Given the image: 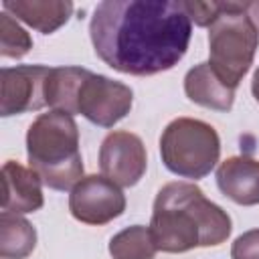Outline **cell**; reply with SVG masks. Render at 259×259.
Instances as JSON below:
<instances>
[{
    "mask_svg": "<svg viewBox=\"0 0 259 259\" xmlns=\"http://www.w3.org/2000/svg\"><path fill=\"white\" fill-rule=\"evenodd\" d=\"M192 22L180 0H105L89 20L95 55L113 71L150 77L176 67Z\"/></svg>",
    "mask_w": 259,
    "mask_h": 259,
    "instance_id": "1",
    "label": "cell"
},
{
    "mask_svg": "<svg viewBox=\"0 0 259 259\" xmlns=\"http://www.w3.org/2000/svg\"><path fill=\"white\" fill-rule=\"evenodd\" d=\"M231 231L229 212L208 200L194 182H168L154 198L150 233L158 251L186 253L196 247H217Z\"/></svg>",
    "mask_w": 259,
    "mask_h": 259,
    "instance_id": "2",
    "label": "cell"
},
{
    "mask_svg": "<svg viewBox=\"0 0 259 259\" xmlns=\"http://www.w3.org/2000/svg\"><path fill=\"white\" fill-rule=\"evenodd\" d=\"M26 158L45 186L71 190L83 178L79 127L71 113L51 109L40 113L26 132Z\"/></svg>",
    "mask_w": 259,
    "mask_h": 259,
    "instance_id": "3",
    "label": "cell"
},
{
    "mask_svg": "<svg viewBox=\"0 0 259 259\" xmlns=\"http://www.w3.org/2000/svg\"><path fill=\"white\" fill-rule=\"evenodd\" d=\"M259 32L245 12V2H225L223 12L208 26V63L231 85L239 87L249 73Z\"/></svg>",
    "mask_w": 259,
    "mask_h": 259,
    "instance_id": "4",
    "label": "cell"
},
{
    "mask_svg": "<svg viewBox=\"0 0 259 259\" xmlns=\"http://www.w3.org/2000/svg\"><path fill=\"white\" fill-rule=\"evenodd\" d=\"M160 156L172 174L200 180L219 164L221 138L217 130L202 119L176 117L160 136Z\"/></svg>",
    "mask_w": 259,
    "mask_h": 259,
    "instance_id": "5",
    "label": "cell"
},
{
    "mask_svg": "<svg viewBox=\"0 0 259 259\" xmlns=\"http://www.w3.org/2000/svg\"><path fill=\"white\" fill-rule=\"evenodd\" d=\"M132 103L134 91L130 85L89 71L79 87L77 113H81L93 125L113 127L130 113Z\"/></svg>",
    "mask_w": 259,
    "mask_h": 259,
    "instance_id": "6",
    "label": "cell"
},
{
    "mask_svg": "<svg viewBox=\"0 0 259 259\" xmlns=\"http://www.w3.org/2000/svg\"><path fill=\"white\" fill-rule=\"evenodd\" d=\"M69 210L75 221L101 227L123 214L125 194L103 174H87L69 190Z\"/></svg>",
    "mask_w": 259,
    "mask_h": 259,
    "instance_id": "7",
    "label": "cell"
},
{
    "mask_svg": "<svg viewBox=\"0 0 259 259\" xmlns=\"http://www.w3.org/2000/svg\"><path fill=\"white\" fill-rule=\"evenodd\" d=\"M99 168L117 186H136L148 168V154L142 138L125 130L109 132L99 146Z\"/></svg>",
    "mask_w": 259,
    "mask_h": 259,
    "instance_id": "8",
    "label": "cell"
},
{
    "mask_svg": "<svg viewBox=\"0 0 259 259\" xmlns=\"http://www.w3.org/2000/svg\"><path fill=\"white\" fill-rule=\"evenodd\" d=\"M51 67L47 65H16L0 71V115H20L38 111L47 105L45 81Z\"/></svg>",
    "mask_w": 259,
    "mask_h": 259,
    "instance_id": "9",
    "label": "cell"
},
{
    "mask_svg": "<svg viewBox=\"0 0 259 259\" xmlns=\"http://www.w3.org/2000/svg\"><path fill=\"white\" fill-rule=\"evenodd\" d=\"M2 184H4L2 210L14 214H26L42 208L45 204L42 180L32 168H26L14 160L4 162Z\"/></svg>",
    "mask_w": 259,
    "mask_h": 259,
    "instance_id": "10",
    "label": "cell"
},
{
    "mask_svg": "<svg viewBox=\"0 0 259 259\" xmlns=\"http://www.w3.org/2000/svg\"><path fill=\"white\" fill-rule=\"evenodd\" d=\"M219 190L241 206L259 204V160L251 156H231L217 168Z\"/></svg>",
    "mask_w": 259,
    "mask_h": 259,
    "instance_id": "11",
    "label": "cell"
},
{
    "mask_svg": "<svg viewBox=\"0 0 259 259\" xmlns=\"http://www.w3.org/2000/svg\"><path fill=\"white\" fill-rule=\"evenodd\" d=\"M235 87H231L208 61L194 65L184 75V93L186 97L206 109L231 111L235 103Z\"/></svg>",
    "mask_w": 259,
    "mask_h": 259,
    "instance_id": "12",
    "label": "cell"
},
{
    "mask_svg": "<svg viewBox=\"0 0 259 259\" xmlns=\"http://www.w3.org/2000/svg\"><path fill=\"white\" fill-rule=\"evenodd\" d=\"M2 10L42 34H53L67 24L75 6L69 0H4Z\"/></svg>",
    "mask_w": 259,
    "mask_h": 259,
    "instance_id": "13",
    "label": "cell"
},
{
    "mask_svg": "<svg viewBox=\"0 0 259 259\" xmlns=\"http://www.w3.org/2000/svg\"><path fill=\"white\" fill-rule=\"evenodd\" d=\"M89 69L83 67H51L45 81V101L51 109L77 113V95Z\"/></svg>",
    "mask_w": 259,
    "mask_h": 259,
    "instance_id": "14",
    "label": "cell"
},
{
    "mask_svg": "<svg viewBox=\"0 0 259 259\" xmlns=\"http://www.w3.org/2000/svg\"><path fill=\"white\" fill-rule=\"evenodd\" d=\"M36 247V229L24 217L2 210L0 259H26Z\"/></svg>",
    "mask_w": 259,
    "mask_h": 259,
    "instance_id": "15",
    "label": "cell"
},
{
    "mask_svg": "<svg viewBox=\"0 0 259 259\" xmlns=\"http://www.w3.org/2000/svg\"><path fill=\"white\" fill-rule=\"evenodd\" d=\"M107 249L111 259H154L158 253L150 227L144 225H132L115 233Z\"/></svg>",
    "mask_w": 259,
    "mask_h": 259,
    "instance_id": "16",
    "label": "cell"
},
{
    "mask_svg": "<svg viewBox=\"0 0 259 259\" xmlns=\"http://www.w3.org/2000/svg\"><path fill=\"white\" fill-rule=\"evenodd\" d=\"M32 49V36L18 24L14 16L0 14V55L6 59H22Z\"/></svg>",
    "mask_w": 259,
    "mask_h": 259,
    "instance_id": "17",
    "label": "cell"
},
{
    "mask_svg": "<svg viewBox=\"0 0 259 259\" xmlns=\"http://www.w3.org/2000/svg\"><path fill=\"white\" fill-rule=\"evenodd\" d=\"M184 12L188 14L190 22H194L196 26H210L217 16L223 12L225 2H200V0H180Z\"/></svg>",
    "mask_w": 259,
    "mask_h": 259,
    "instance_id": "18",
    "label": "cell"
},
{
    "mask_svg": "<svg viewBox=\"0 0 259 259\" xmlns=\"http://www.w3.org/2000/svg\"><path fill=\"white\" fill-rule=\"evenodd\" d=\"M231 259H259V229H249L233 241Z\"/></svg>",
    "mask_w": 259,
    "mask_h": 259,
    "instance_id": "19",
    "label": "cell"
},
{
    "mask_svg": "<svg viewBox=\"0 0 259 259\" xmlns=\"http://www.w3.org/2000/svg\"><path fill=\"white\" fill-rule=\"evenodd\" d=\"M245 12H247L249 20L253 22L255 30L259 32V0H253V2H245Z\"/></svg>",
    "mask_w": 259,
    "mask_h": 259,
    "instance_id": "20",
    "label": "cell"
},
{
    "mask_svg": "<svg viewBox=\"0 0 259 259\" xmlns=\"http://www.w3.org/2000/svg\"><path fill=\"white\" fill-rule=\"evenodd\" d=\"M251 93H253L255 101L259 103V67H257V69H255V73H253V81H251Z\"/></svg>",
    "mask_w": 259,
    "mask_h": 259,
    "instance_id": "21",
    "label": "cell"
}]
</instances>
